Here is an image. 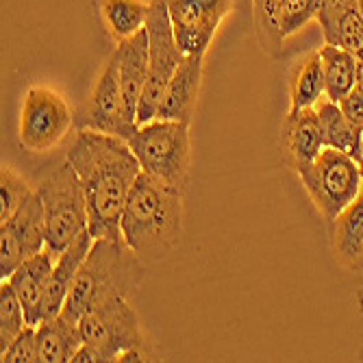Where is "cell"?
<instances>
[{
    "instance_id": "cell-1",
    "label": "cell",
    "mask_w": 363,
    "mask_h": 363,
    "mask_svg": "<svg viewBox=\"0 0 363 363\" xmlns=\"http://www.w3.org/2000/svg\"><path fill=\"white\" fill-rule=\"evenodd\" d=\"M83 185L89 209V233L94 240L122 242V213L142 166L128 142L94 128H79L65 155Z\"/></svg>"
},
{
    "instance_id": "cell-2",
    "label": "cell",
    "mask_w": 363,
    "mask_h": 363,
    "mask_svg": "<svg viewBox=\"0 0 363 363\" xmlns=\"http://www.w3.org/2000/svg\"><path fill=\"white\" fill-rule=\"evenodd\" d=\"M183 235V191L140 174L122 213V238L142 259L170 255Z\"/></svg>"
},
{
    "instance_id": "cell-3",
    "label": "cell",
    "mask_w": 363,
    "mask_h": 363,
    "mask_svg": "<svg viewBox=\"0 0 363 363\" xmlns=\"http://www.w3.org/2000/svg\"><path fill=\"white\" fill-rule=\"evenodd\" d=\"M144 281L142 257L124 240L98 238L83 261L61 315L72 322L109 298H130Z\"/></svg>"
},
{
    "instance_id": "cell-4",
    "label": "cell",
    "mask_w": 363,
    "mask_h": 363,
    "mask_svg": "<svg viewBox=\"0 0 363 363\" xmlns=\"http://www.w3.org/2000/svg\"><path fill=\"white\" fill-rule=\"evenodd\" d=\"M126 142L144 174L185 191L191 166L189 124L155 118L140 124Z\"/></svg>"
},
{
    "instance_id": "cell-5",
    "label": "cell",
    "mask_w": 363,
    "mask_h": 363,
    "mask_svg": "<svg viewBox=\"0 0 363 363\" xmlns=\"http://www.w3.org/2000/svg\"><path fill=\"white\" fill-rule=\"evenodd\" d=\"M38 194L44 205L46 246L59 255L89 228V209L79 174L68 161L46 177Z\"/></svg>"
},
{
    "instance_id": "cell-6",
    "label": "cell",
    "mask_w": 363,
    "mask_h": 363,
    "mask_svg": "<svg viewBox=\"0 0 363 363\" xmlns=\"http://www.w3.org/2000/svg\"><path fill=\"white\" fill-rule=\"evenodd\" d=\"M296 174L318 213L328 222H333L363 189L359 161L328 146Z\"/></svg>"
},
{
    "instance_id": "cell-7",
    "label": "cell",
    "mask_w": 363,
    "mask_h": 363,
    "mask_svg": "<svg viewBox=\"0 0 363 363\" xmlns=\"http://www.w3.org/2000/svg\"><path fill=\"white\" fill-rule=\"evenodd\" d=\"M148 79L138 105V126L146 124L157 118L163 91L172 81L174 72L179 70L185 52L181 50L174 26L170 20V11L166 0H150V13H148Z\"/></svg>"
},
{
    "instance_id": "cell-8",
    "label": "cell",
    "mask_w": 363,
    "mask_h": 363,
    "mask_svg": "<svg viewBox=\"0 0 363 363\" xmlns=\"http://www.w3.org/2000/svg\"><path fill=\"white\" fill-rule=\"evenodd\" d=\"M74 124L68 101L52 87L35 85L24 94L20 111V146L44 155L57 148Z\"/></svg>"
},
{
    "instance_id": "cell-9",
    "label": "cell",
    "mask_w": 363,
    "mask_h": 363,
    "mask_svg": "<svg viewBox=\"0 0 363 363\" xmlns=\"http://www.w3.org/2000/svg\"><path fill=\"white\" fill-rule=\"evenodd\" d=\"M85 344L101 352L103 361H118L128 348H142L144 333L140 313L130 307L128 298H109L91 307L79 322Z\"/></svg>"
},
{
    "instance_id": "cell-10",
    "label": "cell",
    "mask_w": 363,
    "mask_h": 363,
    "mask_svg": "<svg viewBox=\"0 0 363 363\" xmlns=\"http://www.w3.org/2000/svg\"><path fill=\"white\" fill-rule=\"evenodd\" d=\"M46 248V220L42 198L35 191L13 213L11 220L0 224V279H9L22 263Z\"/></svg>"
},
{
    "instance_id": "cell-11",
    "label": "cell",
    "mask_w": 363,
    "mask_h": 363,
    "mask_svg": "<svg viewBox=\"0 0 363 363\" xmlns=\"http://www.w3.org/2000/svg\"><path fill=\"white\" fill-rule=\"evenodd\" d=\"M166 5L181 50L205 57L216 30L233 9V0H166Z\"/></svg>"
},
{
    "instance_id": "cell-12",
    "label": "cell",
    "mask_w": 363,
    "mask_h": 363,
    "mask_svg": "<svg viewBox=\"0 0 363 363\" xmlns=\"http://www.w3.org/2000/svg\"><path fill=\"white\" fill-rule=\"evenodd\" d=\"M81 128H94L122 140H128L135 133L138 124H130L126 120L122 83H120V63L116 50L105 63L103 72L96 79L89 103L81 118Z\"/></svg>"
},
{
    "instance_id": "cell-13",
    "label": "cell",
    "mask_w": 363,
    "mask_h": 363,
    "mask_svg": "<svg viewBox=\"0 0 363 363\" xmlns=\"http://www.w3.org/2000/svg\"><path fill=\"white\" fill-rule=\"evenodd\" d=\"M324 135L315 107L289 109L281 126V150L283 159L294 172H301L322 152Z\"/></svg>"
},
{
    "instance_id": "cell-14",
    "label": "cell",
    "mask_w": 363,
    "mask_h": 363,
    "mask_svg": "<svg viewBox=\"0 0 363 363\" xmlns=\"http://www.w3.org/2000/svg\"><path fill=\"white\" fill-rule=\"evenodd\" d=\"M57 257L59 255H55L46 246L42 252L28 257L9 279H5L16 289L18 298L24 307V313H26V322L30 326H38L44 320L46 291H48V283H50V277L55 270Z\"/></svg>"
},
{
    "instance_id": "cell-15",
    "label": "cell",
    "mask_w": 363,
    "mask_h": 363,
    "mask_svg": "<svg viewBox=\"0 0 363 363\" xmlns=\"http://www.w3.org/2000/svg\"><path fill=\"white\" fill-rule=\"evenodd\" d=\"M203 55H185L179 70L174 72L166 91H163L157 111L159 120H179L185 124L194 120L203 85Z\"/></svg>"
},
{
    "instance_id": "cell-16",
    "label": "cell",
    "mask_w": 363,
    "mask_h": 363,
    "mask_svg": "<svg viewBox=\"0 0 363 363\" xmlns=\"http://www.w3.org/2000/svg\"><path fill=\"white\" fill-rule=\"evenodd\" d=\"M315 20L326 44L363 59V16L357 0H320Z\"/></svg>"
},
{
    "instance_id": "cell-17",
    "label": "cell",
    "mask_w": 363,
    "mask_h": 363,
    "mask_svg": "<svg viewBox=\"0 0 363 363\" xmlns=\"http://www.w3.org/2000/svg\"><path fill=\"white\" fill-rule=\"evenodd\" d=\"M148 28H142L133 38L118 42L116 55L120 63V83L124 96L126 120L138 124V105L148 79Z\"/></svg>"
},
{
    "instance_id": "cell-18",
    "label": "cell",
    "mask_w": 363,
    "mask_h": 363,
    "mask_svg": "<svg viewBox=\"0 0 363 363\" xmlns=\"http://www.w3.org/2000/svg\"><path fill=\"white\" fill-rule=\"evenodd\" d=\"M91 246H94V235L87 228L63 252H59L50 283H48V291H46L44 318H55L63 311V305L68 301V294L77 281V274L83 266V261L87 259Z\"/></svg>"
},
{
    "instance_id": "cell-19",
    "label": "cell",
    "mask_w": 363,
    "mask_h": 363,
    "mask_svg": "<svg viewBox=\"0 0 363 363\" xmlns=\"http://www.w3.org/2000/svg\"><path fill=\"white\" fill-rule=\"evenodd\" d=\"M40 363H72L74 352L85 344L79 322L63 318H44L38 326Z\"/></svg>"
},
{
    "instance_id": "cell-20",
    "label": "cell",
    "mask_w": 363,
    "mask_h": 363,
    "mask_svg": "<svg viewBox=\"0 0 363 363\" xmlns=\"http://www.w3.org/2000/svg\"><path fill=\"white\" fill-rule=\"evenodd\" d=\"M333 248L337 259L348 268L363 261V189L333 220Z\"/></svg>"
},
{
    "instance_id": "cell-21",
    "label": "cell",
    "mask_w": 363,
    "mask_h": 363,
    "mask_svg": "<svg viewBox=\"0 0 363 363\" xmlns=\"http://www.w3.org/2000/svg\"><path fill=\"white\" fill-rule=\"evenodd\" d=\"M315 111H318L320 126H322L324 146L342 150L359 161L363 130L346 118L342 107L337 103H333L331 98H322V101L315 105Z\"/></svg>"
},
{
    "instance_id": "cell-22",
    "label": "cell",
    "mask_w": 363,
    "mask_h": 363,
    "mask_svg": "<svg viewBox=\"0 0 363 363\" xmlns=\"http://www.w3.org/2000/svg\"><path fill=\"white\" fill-rule=\"evenodd\" d=\"M96 5L107 33L118 42L133 38L135 33L146 28L150 3H144V0H96Z\"/></svg>"
},
{
    "instance_id": "cell-23",
    "label": "cell",
    "mask_w": 363,
    "mask_h": 363,
    "mask_svg": "<svg viewBox=\"0 0 363 363\" xmlns=\"http://www.w3.org/2000/svg\"><path fill=\"white\" fill-rule=\"evenodd\" d=\"M326 98L320 50L309 52L296 65L289 81V109H311Z\"/></svg>"
},
{
    "instance_id": "cell-24",
    "label": "cell",
    "mask_w": 363,
    "mask_h": 363,
    "mask_svg": "<svg viewBox=\"0 0 363 363\" xmlns=\"http://www.w3.org/2000/svg\"><path fill=\"white\" fill-rule=\"evenodd\" d=\"M320 59H322L326 98H331L333 103H340L342 98L348 91H352V87H354L357 57L340 46L324 44L320 48Z\"/></svg>"
},
{
    "instance_id": "cell-25",
    "label": "cell",
    "mask_w": 363,
    "mask_h": 363,
    "mask_svg": "<svg viewBox=\"0 0 363 363\" xmlns=\"http://www.w3.org/2000/svg\"><path fill=\"white\" fill-rule=\"evenodd\" d=\"M28 326L24 307L9 281L0 283V352Z\"/></svg>"
},
{
    "instance_id": "cell-26",
    "label": "cell",
    "mask_w": 363,
    "mask_h": 363,
    "mask_svg": "<svg viewBox=\"0 0 363 363\" xmlns=\"http://www.w3.org/2000/svg\"><path fill=\"white\" fill-rule=\"evenodd\" d=\"M33 194L35 191L20 174H16L9 166H3L0 170V224L11 220Z\"/></svg>"
},
{
    "instance_id": "cell-27",
    "label": "cell",
    "mask_w": 363,
    "mask_h": 363,
    "mask_svg": "<svg viewBox=\"0 0 363 363\" xmlns=\"http://www.w3.org/2000/svg\"><path fill=\"white\" fill-rule=\"evenodd\" d=\"M320 0H281L277 11V28L281 38L287 40L294 33H298L309 20L315 18Z\"/></svg>"
},
{
    "instance_id": "cell-28",
    "label": "cell",
    "mask_w": 363,
    "mask_h": 363,
    "mask_svg": "<svg viewBox=\"0 0 363 363\" xmlns=\"http://www.w3.org/2000/svg\"><path fill=\"white\" fill-rule=\"evenodd\" d=\"M3 363H40V346H38V328L26 326L24 331L0 352Z\"/></svg>"
},
{
    "instance_id": "cell-29",
    "label": "cell",
    "mask_w": 363,
    "mask_h": 363,
    "mask_svg": "<svg viewBox=\"0 0 363 363\" xmlns=\"http://www.w3.org/2000/svg\"><path fill=\"white\" fill-rule=\"evenodd\" d=\"M340 107H342V111L346 113V118L354 124V126H359L361 130H363V96L361 94H357L354 89L352 91H348L342 101L337 103Z\"/></svg>"
},
{
    "instance_id": "cell-30",
    "label": "cell",
    "mask_w": 363,
    "mask_h": 363,
    "mask_svg": "<svg viewBox=\"0 0 363 363\" xmlns=\"http://www.w3.org/2000/svg\"><path fill=\"white\" fill-rule=\"evenodd\" d=\"M72 363H105L103 361V357H101V352H98L94 346H89V344H83L77 352H74V357H72Z\"/></svg>"
},
{
    "instance_id": "cell-31",
    "label": "cell",
    "mask_w": 363,
    "mask_h": 363,
    "mask_svg": "<svg viewBox=\"0 0 363 363\" xmlns=\"http://www.w3.org/2000/svg\"><path fill=\"white\" fill-rule=\"evenodd\" d=\"M118 361H122V363H133V361H150V359L146 357V352H142V348H128V350H124L118 357Z\"/></svg>"
},
{
    "instance_id": "cell-32",
    "label": "cell",
    "mask_w": 363,
    "mask_h": 363,
    "mask_svg": "<svg viewBox=\"0 0 363 363\" xmlns=\"http://www.w3.org/2000/svg\"><path fill=\"white\" fill-rule=\"evenodd\" d=\"M352 89L363 96V59H357V77H354V87Z\"/></svg>"
},
{
    "instance_id": "cell-33",
    "label": "cell",
    "mask_w": 363,
    "mask_h": 363,
    "mask_svg": "<svg viewBox=\"0 0 363 363\" xmlns=\"http://www.w3.org/2000/svg\"><path fill=\"white\" fill-rule=\"evenodd\" d=\"M359 168H361V179H363V138H361V155H359Z\"/></svg>"
},
{
    "instance_id": "cell-34",
    "label": "cell",
    "mask_w": 363,
    "mask_h": 363,
    "mask_svg": "<svg viewBox=\"0 0 363 363\" xmlns=\"http://www.w3.org/2000/svg\"><path fill=\"white\" fill-rule=\"evenodd\" d=\"M359 305H361V311H363V287L359 289Z\"/></svg>"
},
{
    "instance_id": "cell-35",
    "label": "cell",
    "mask_w": 363,
    "mask_h": 363,
    "mask_svg": "<svg viewBox=\"0 0 363 363\" xmlns=\"http://www.w3.org/2000/svg\"><path fill=\"white\" fill-rule=\"evenodd\" d=\"M359 3V11H361V16H363V0H357Z\"/></svg>"
},
{
    "instance_id": "cell-36",
    "label": "cell",
    "mask_w": 363,
    "mask_h": 363,
    "mask_svg": "<svg viewBox=\"0 0 363 363\" xmlns=\"http://www.w3.org/2000/svg\"><path fill=\"white\" fill-rule=\"evenodd\" d=\"M359 359L363 361V348H361V352H359Z\"/></svg>"
}]
</instances>
